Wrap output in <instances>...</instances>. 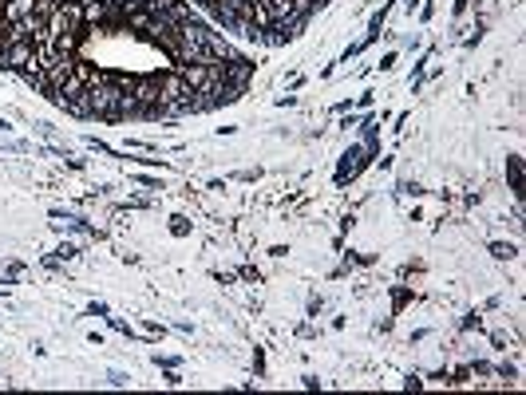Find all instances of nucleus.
I'll return each instance as SVG.
<instances>
[{"label":"nucleus","instance_id":"3","mask_svg":"<svg viewBox=\"0 0 526 395\" xmlns=\"http://www.w3.org/2000/svg\"><path fill=\"white\" fill-rule=\"evenodd\" d=\"M56 0H0V68L20 44V36L52 8Z\"/></svg>","mask_w":526,"mask_h":395},{"label":"nucleus","instance_id":"4","mask_svg":"<svg viewBox=\"0 0 526 395\" xmlns=\"http://www.w3.org/2000/svg\"><path fill=\"white\" fill-rule=\"evenodd\" d=\"M491 253H495V257H515V245H503V241H495V245H491Z\"/></svg>","mask_w":526,"mask_h":395},{"label":"nucleus","instance_id":"1","mask_svg":"<svg viewBox=\"0 0 526 395\" xmlns=\"http://www.w3.org/2000/svg\"><path fill=\"white\" fill-rule=\"evenodd\" d=\"M4 72L88 123H159L238 103L258 64L190 0H56Z\"/></svg>","mask_w":526,"mask_h":395},{"label":"nucleus","instance_id":"2","mask_svg":"<svg viewBox=\"0 0 526 395\" xmlns=\"http://www.w3.org/2000/svg\"><path fill=\"white\" fill-rule=\"evenodd\" d=\"M222 32L262 48L293 44L333 0H190Z\"/></svg>","mask_w":526,"mask_h":395}]
</instances>
